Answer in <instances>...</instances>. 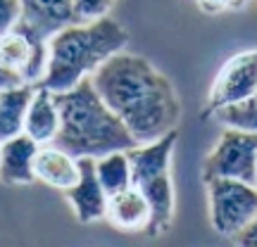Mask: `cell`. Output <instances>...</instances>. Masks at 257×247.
<instances>
[{
    "instance_id": "cell-1",
    "label": "cell",
    "mask_w": 257,
    "mask_h": 247,
    "mask_svg": "<svg viewBox=\"0 0 257 247\" xmlns=\"http://www.w3.org/2000/svg\"><path fill=\"white\" fill-rule=\"evenodd\" d=\"M91 81L138 145L176 131L181 119L179 95L172 81L146 57L121 50L93 74Z\"/></svg>"
},
{
    "instance_id": "cell-2",
    "label": "cell",
    "mask_w": 257,
    "mask_h": 247,
    "mask_svg": "<svg viewBox=\"0 0 257 247\" xmlns=\"http://www.w3.org/2000/svg\"><path fill=\"white\" fill-rule=\"evenodd\" d=\"M128 43V31L117 19L76 22L48 38V69L38 86L53 93L72 91L83 79H91L112 55Z\"/></svg>"
},
{
    "instance_id": "cell-3",
    "label": "cell",
    "mask_w": 257,
    "mask_h": 247,
    "mask_svg": "<svg viewBox=\"0 0 257 247\" xmlns=\"http://www.w3.org/2000/svg\"><path fill=\"white\" fill-rule=\"evenodd\" d=\"M55 100L62 124L53 145L76 159H98L110 152H128L138 145L119 117L102 102L91 79H83L72 91L55 93Z\"/></svg>"
},
{
    "instance_id": "cell-4",
    "label": "cell",
    "mask_w": 257,
    "mask_h": 247,
    "mask_svg": "<svg viewBox=\"0 0 257 247\" xmlns=\"http://www.w3.org/2000/svg\"><path fill=\"white\" fill-rule=\"evenodd\" d=\"M179 131L157 138L146 145H136L128 150L134 185L143 192L150 204L153 219L148 235H162L172 228L174 221V183H172V155H174Z\"/></svg>"
},
{
    "instance_id": "cell-5",
    "label": "cell",
    "mask_w": 257,
    "mask_h": 247,
    "mask_svg": "<svg viewBox=\"0 0 257 247\" xmlns=\"http://www.w3.org/2000/svg\"><path fill=\"white\" fill-rule=\"evenodd\" d=\"M48 69V41L17 24L0 36V91L19 86H38Z\"/></svg>"
},
{
    "instance_id": "cell-6",
    "label": "cell",
    "mask_w": 257,
    "mask_h": 247,
    "mask_svg": "<svg viewBox=\"0 0 257 247\" xmlns=\"http://www.w3.org/2000/svg\"><path fill=\"white\" fill-rule=\"evenodd\" d=\"M205 185L212 228L224 238H236L257 216V185L233 178H212Z\"/></svg>"
},
{
    "instance_id": "cell-7",
    "label": "cell",
    "mask_w": 257,
    "mask_h": 247,
    "mask_svg": "<svg viewBox=\"0 0 257 247\" xmlns=\"http://www.w3.org/2000/svg\"><path fill=\"white\" fill-rule=\"evenodd\" d=\"M233 178L257 185V133L224 128L202 162V181Z\"/></svg>"
},
{
    "instance_id": "cell-8",
    "label": "cell",
    "mask_w": 257,
    "mask_h": 247,
    "mask_svg": "<svg viewBox=\"0 0 257 247\" xmlns=\"http://www.w3.org/2000/svg\"><path fill=\"white\" fill-rule=\"evenodd\" d=\"M257 93V48L255 50H243L231 55L221 64L214 81L207 93V105H205V117L214 114L221 107H229L236 102L252 98Z\"/></svg>"
},
{
    "instance_id": "cell-9",
    "label": "cell",
    "mask_w": 257,
    "mask_h": 247,
    "mask_svg": "<svg viewBox=\"0 0 257 247\" xmlns=\"http://www.w3.org/2000/svg\"><path fill=\"white\" fill-rule=\"evenodd\" d=\"M79 166H81V176H79L76 185L64 190V197H67L76 219L81 223H93V221L105 219L110 197H107V192L102 190L100 181H98L95 159L93 157H81Z\"/></svg>"
},
{
    "instance_id": "cell-10",
    "label": "cell",
    "mask_w": 257,
    "mask_h": 247,
    "mask_svg": "<svg viewBox=\"0 0 257 247\" xmlns=\"http://www.w3.org/2000/svg\"><path fill=\"white\" fill-rule=\"evenodd\" d=\"M22 19L19 24L31 29L38 38L48 41L69 24H76L72 0H19Z\"/></svg>"
},
{
    "instance_id": "cell-11",
    "label": "cell",
    "mask_w": 257,
    "mask_h": 247,
    "mask_svg": "<svg viewBox=\"0 0 257 247\" xmlns=\"http://www.w3.org/2000/svg\"><path fill=\"white\" fill-rule=\"evenodd\" d=\"M38 143L27 133L15 136L0 143V181L8 185H29L36 181L34 159L38 152Z\"/></svg>"
},
{
    "instance_id": "cell-12",
    "label": "cell",
    "mask_w": 257,
    "mask_h": 247,
    "mask_svg": "<svg viewBox=\"0 0 257 247\" xmlns=\"http://www.w3.org/2000/svg\"><path fill=\"white\" fill-rule=\"evenodd\" d=\"M34 174H36V181H43L50 188L64 192L72 185H76L81 176V166H79V159L64 152L62 147L41 145L34 159Z\"/></svg>"
},
{
    "instance_id": "cell-13",
    "label": "cell",
    "mask_w": 257,
    "mask_h": 247,
    "mask_svg": "<svg viewBox=\"0 0 257 247\" xmlns=\"http://www.w3.org/2000/svg\"><path fill=\"white\" fill-rule=\"evenodd\" d=\"M105 219L117 230H124V233H141V230L148 233L153 211H150V204L143 197V192L136 185H131V188L112 195L107 200Z\"/></svg>"
},
{
    "instance_id": "cell-14",
    "label": "cell",
    "mask_w": 257,
    "mask_h": 247,
    "mask_svg": "<svg viewBox=\"0 0 257 247\" xmlns=\"http://www.w3.org/2000/svg\"><path fill=\"white\" fill-rule=\"evenodd\" d=\"M60 107H57L55 93L36 86L31 105L27 112V121H24V133L31 140H36L38 145H53L60 133Z\"/></svg>"
},
{
    "instance_id": "cell-15",
    "label": "cell",
    "mask_w": 257,
    "mask_h": 247,
    "mask_svg": "<svg viewBox=\"0 0 257 247\" xmlns=\"http://www.w3.org/2000/svg\"><path fill=\"white\" fill-rule=\"evenodd\" d=\"M36 86H19L0 91V143L24 133V121Z\"/></svg>"
},
{
    "instance_id": "cell-16",
    "label": "cell",
    "mask_w": 257,
    "mask_h": 247,
    "mask_svg": "<svg viewBox=\"0 0 257 247\" xmlns=\"http://www.w3.org/2000/svg\"><path fill=\"white\" fill-rule=\"evenodd\" d=\"M95 174H98L102 190L107 192V197L134 185V169H131L128 152H110V155L98 157L95 159Z\"/></svg>"
},
{
    "instance_id": "cell-17",
    "label": "cell",
    "mask_w": 257,
    "mask_h": 247,
    "mask_svg": "<svg viewBox=\"0 0 257 247\" xmlns=\"http://www.w3.org/2000/svg\"><path fill=\"white\" fill-rule=\"evenodd\" d=\"M214 119L224 124L226 128H236V131H245V133H257V93L252 98L221 107L214 112Z\"/></svg>"
},
{
    "instance_id": "cell-18",
    "label": "cell",
    "mask_w": 257,
    "mask_h": 247,
    "mask_svg": "<svg viewBox=\"0 0 257 247\" xmlns=\"http://www.w3.org/2000/svg\"><path fill=\"white\" fill-rule=\"evenodd\" d=\"M74 5V17L76 22H95V19L107 17V12L112 10L114 0H72Z\"/></svg>"
},
{
    "instance_id": "cell-19",
    "label": "cell",
    "mask_w": 257,
    "mask_h": 247,
    "mask_svg": "<svg viewBox=\"0 0 257 247\" xmlns=\"http://www.w3.org/2000/svg\"><path fill=\"white\" fill-rule=\"evenodd\" d=\"M22 19L19 0H0V36L10 34Z\"/></svg>"
},
{
    "instance_id": "cell-20",
    "label": "cell",
    "mask_w": 257,
    "mask_h": 247,
    "mask_svg": "<svg viewBox=\"0 0 257 247\" xmlns=\"http://www.w3.org/2000/svg\"><path fill=\"white\" fill-rule=\"evenodd\" d=\"M202 12L207 15H221V12H238L248 5V0H193Z\"/></svg>"
},
{
    "instance_id": "cell-21",
    "label": "cell",
    "mask_w": 257,
    "mask_h": 247,
    "mask_svg": "<svg viewBox=\"0 0 257 247\" xmlns=\"http://www.w3.org/2000/svg\"><path fill=\"white\" fill-rule=\"evenodd\" d=\"M233 240H236V247H257V216Z\"/></svg>"
}]
</instances>
